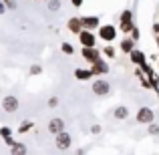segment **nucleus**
<instances>
[{"label": "nucleus", "mask_w": 159, "mask_h": 155, "mask_svg": "<svg viewBox=\"0 0 159 155\" xmlns=\"http://www.w3.org/2000/svg\"><path fill=\"white\" fill-rule=\"evenodd\" d=\"M97 30H99V39L105 40L107 44L113 43V40L117 39V34H119V28H117L115 24H101Z\"/></svg>", "instance_id": "f257e3e1"}, {"label": "nucleus", "mask_w": 159, "mask_h": 155, "mask_svg": "<svg viewBox=\"0 0 159 155\" xmlns=\"http://www.w3.org/2000/svg\"><path fill=\"white\" fill-rule=\"evenodd\" d=\"M91 89H93V93L97 95V97H107V95L111 93V83H109L107 79H95Z\"/></svg>", "instance_id": "f03ea898"}, {"label": "nucleus", "mask_w": 159, "mask_h": 155, "mask_svg": "<svg viewBox=\"0 0 159 155\" xmlns=\"http://www.w3.org/2000/svg\"><path fill=\"white\" fill-rule=\"evenodd\" d=\"M135 119H137V123H141V125H149V123L155 121V111H153L151 107H139V111L135 113Z\"/></svg>", "instance_id": "7ed1b4c3"}, {"label": "nucleus", "mask_w": 159, "mask_h": 155, "mask_svg": "<svg viewBox=\"0 0 159 155\" xmlns=\"http://www.w3.org/2000/svg\"><path fill=\"white\" fill-rule=\"evenodd\" d=\"M54 145H57L58 151H66V149H70V145H73V137H70V133L62 131V133H58V135H54Z\"/></svg>", "instance_id": "20e7f679"}, {"label": "nucleus", "mask_w": 159, "mask_h": 155, "mask_svg": "<svg viewBox=\"0 0 159 155\" xmlns=\"http://www.w3.org/2000/svg\"><path fill=\"white\" fill-rule=\"evenodd\" d=\"M79 43H81V47H97V34L93 30H81Z\"/></svg>", "instance_id": "39448f33"}, {"label": "nucleus", "mask_w": 159, "mask_h": 155, "mask_svg": "<svg viewBox=\"0 0 159 155\" xmlns=\"http://www.w3.org/2000/svg\"><path fill=\"white\" fill-rule=\"evenodd\" d=\"M18 107H20V101H18L16 95H6V97L2 99V109L6 113H16Z\"/></svg>", "instance_id": "423d86ee"}, {"label": "nucleus", "mask_w": 159, "mask_h": 155, "mask_svg": "<svg viewBox=\"0 0 159 155\" xmlns=\"http://www.w3.org/2000/svg\"><path fill=\"white\" fill-rule=\"evenodd\" d=\"M81 54H83V58H85L87 62H97L99 58H101V51H99L97 47H83L81 48Z\"/></svg>", "instance_id": "0eeeda50"}, {"label": "nucleus", "mask_w": 159, "mask_h": 155, "mask_svg": "<svg viewBox=\"0 0 159 155\" xmlns=\"http://www.w3.org/2000/svg\"><path fill=\"white\" fill-rule=\"evenodd\" d=\"M81 24H83V30H97V28L101 26V20H99L97 14L81 16Z\"/></svg>", "instance_id": "6e6552de"}, {"label": "nucleus", "mask_w": 159, "mask_h": 155, "mask_svg": "<svg viewBox=\"0 0 159 155\" xmlns=\"http://www.w3.org/2000/svg\"><path fill=\"white\" fill-rule=\"evenodd\" d=\"M66 125H65V121L61 119V117H54V119L48 121V125H47V129H48V133L51 135H58V133H62V131H66Z\"/></svg>", "instance_id": "1a4fd4ad"}, {"label": "nucleus", "mask_w": 159, "mask_h": 155, "mask_svg": "<svg viewBox=\"0 0 159 155\" xmlns=\"http://www.w3.org/2000/svg\"><path fill=\"white\" fill-rule=\"evenodd\" d=\"M91 73H93L95 77H103V75H107L109 73V62L103 61V58H99L97 62L91 65Z\"/></svg>", "instance_id": "9d476101"}, {"label": "nucleus", "mask_w": 159, "mask_h": 155, "mask_svg": "<svg viewBox=\"0 0 159 155\" xmlns=\"http://www.w3.org/2000/svg\"><path fill=\"white\" fill-rule=\"evenodd\" d=\"M129 58H131V62L135 66H141L143 62H147V54L143 51H139V48H133V51L129 52Z\"/></svg>", "instance_id": "9b49d317"}, {"label": "nucleus", "mask_w": 159, "mask_h": 155, "mask_svg": "<svg viewBox=\"0 0 159 155\" xmlns=\"http://www.w3.org/2000/svg\"><path fill=\"white\" fill-rule=\"evenodd\" d=\"M66 30L73 32V34L79 36V32L83 30V24H81V16H73V18L66 20Z\"/></svg>", "instance_id": "f8f14e48"}, {"label": "nucleus", "mask_w": 159, "mask_h": 155, "mask_svg": "<svg viewBox=\"0 0 159 155\" xmlns=\"http://www.w3.org/2000/svg\"><path fill=\"white\" fill-rule=\"evenodd\" d=\"M95 75L91 73V69H75V79L77 81H81V83H85V81H91Z\"/></svg>", "instance_id": "ddd939ff"}, {"label": "nucleus", "mask_w": 159, "mask_h": 155, "mask_svg": "<svg viewBox=\"0 0 159 155\" xmlns=\"http://www.w3.org/2000/svg\"><path fill=\"white\" fill-rule=\"evenodd\" d=\"M135 44H137L135 40H133L131 36H127V39H123V40H121V43H119V48H121V51H123L125 54H129V52L133 51V48H137Z\"/></svg>", "instance_id": "4468645a"}, {"label": "nucleus", "mask_w": 159, "mask_h": 155, "mask_svg": "<svg viewBox=\"0 0 159 155\" xmlns=\"http://www.w3.org/2000/svg\"><path fill=\"white\" fill-rule=\"evenodd\" d=\"M113 117H115L117 121H125L129 117V109L125 107V105H119V107L113 109Z\"/></svg>", "instance_id": "2eb2a0df"}, {"label": "nucleus", "mask_w": 159, "mask_h": 155, "mask_svg": "<svg viewBox=\"0 0 159 155\" xmlns=\"http://www.w3.org/2000/svg\"><path fill=\"white\" fill-rule=\"evenodd\" d=\"M131 22H133V10L125 8V10L121 12V16H119V24H131Z\"/></svg>", "instance_id": "dca6fc26"}, {"label": "nucleus", "mask_w": 159, "mask_h": 155, "mask_svg": "<svg viewBox=\"0 0 159 155\" xmlns=\"http://www.w3.org/2000/svg\"><path fill=\"white\" fill-rule=\"evenodd\" d=\"M26 151H28V149H26L24 143H14L10 147V155H26Z\"/></svg>", "instance_id": "f3484780"}, {"label": "nucleus", "mask_w": 159, "mask_h": 155, "mask_svg": "<svg viewBox=\"0 0 159 155\" xmlns=\"http://www.w3.org/2000/svg\"><path fill=\"white\" fill-rule=\"evenodd\" d=\"M32 127H34V123H32L30 119H26V121H22V123L18 125V129H16V131H18L20 135H22V133H28V131H30Z\"/></svg>", "instance_id": "a211bd4d"}, {"label": "nucleus", "mask_w": 159, "mask_h": 155, "mask_svg": "<svg viewBox=\"0 0 159 155\" xmlns=\"http://www.w3.org/2000/svg\"><path fill=\"white\" fill-rule=\"evenodd\" d=\"M147 81H149V85H151V89L159 91V75H157V73H151V75H147Z\"/></svg>", "instance_id": "6ab92c4d"}, {"label": "nucleus", "mask_w": 159, "mask_h": 155, "mask_svg": "<svg viewBox=\"0 0 159 155\" xmlns=\"http://www.w3.org/2000/svg\"><path fill=\"white\" fill-rule=\"evenodd\" d=\"M61 51L70 57V54H75V47H73L70 43H62V44H61Z\"/></svg>", "instance_id": "aec40b11"}, {"label": "nucleus", "mask_w": 159, "mask_h": 155, "mask_svg": "<svg viewBox=\"0 0 159 155\" xmlns=\"http://www.w3.org/2000/svg\"><path fill=\"white\" fill-rule=\"evenodd\" d=\"M147 133H149V135H159V125L155 123V121L147 125Z\"/></svg>", "instance_id": "412c9836"}, {"label": "nucleus", "mask_w": 159, "mask_h": 155, "mask_svg": "<svg viewBox=\"0 0 159 155\" xmlns=\"http://www.w3.org/2000/svg\"><path fill=\"white\" fill-rule=\"evenodd\" d=\"M133 26H135V22H131V24H119V32H123V34H129V32L133 30Z\"/></svg>", "instance_id": "4be33fe9"}, {"label": "nucleus", "mask_w": 159, "mask_h": 155, "mask_svg": "<svg viewBox=\"0 0 159 155\" xmlns=\"http://www.w3.org/2000/svg\"><path fill=\"white\" fill-rule=\"evenodd\" d=\"M58 8H61V0H48V10L57 12Z\"/></svg>", "instance_id": "5701e85b"}, {"label": "nucleus", "mask_w": 159, "mask_h": 155, "mask_svg": "<svg viewBox=\"0 0 159 155\" xmlns=\"http://www.w3.org/2000/svg\"><path fill=\"white\" fill-rule=\"evenodd\" d=\"M129 34H131V39L135 40V43H139V39H141V30H139L137 26H133V30L129 32Z\"/></svg>", "instance_id": "b1692460"}, {"label": "nucleus", "mask_w": 159, "mask_h": 155, "mask_svg": "<svg viewBox=\"0 0 159 155\" xmlns=\"http://www.w3.org/2000/svg\"><path fill=\"white\" fill-rule=\"evenodd\" d=\"M0 137H2V139L12 137V129H10V127H0Z\"/></svg>", "instance_id": "393cba45"}, {"label": "nucleus", "mask_w": 159, "mask_h": 155, "mask_svg": "<svg viewBox=\"0 0 159 155\" xmlns=\"http://www.w3.org/2000/svg\"><path fill=\"white\" fill-rule=\"evenodd\" d=\"M4 2V6H6V10H16L18 8V4L14 2V0H2Z\"/></svg>", "instance_id": "a878e982"}, {"label": "nucleus", "mask_w": 159, "mask_h": 155, "mask_svg": "<svg viewBox=\"0 0 159 155\" xmlns=\"http://www.w3.org/2000/svg\"><path fill=\"white\" fill-rule=\"evenodd\" d=\"M103 54H105L107 58H115V48H113V47H105V48H103Z\"/></svg>", "instance_id": "bb28decb"}, {"label": "nucleus", "mask_w": 159, "mask_h": 155, "mask_svg": "<svg viewBox=\"0 0 159 155\" xmlns=\"http://www.w3.org/2000/svg\"><path fill=\"white\" fill-rule=\"evenodd\" d=\"M28 73H30V75H40V73H43V66H40V65H32L30 69H28Z\"/></svg>", "instance_id": "cd10ccee"}, {"label": "nucleus", "mask_w": 159, "mask_h": 155, "mask_svg": "<svg viewBox=\"0 0 159 155\" xmlns=\"http://www.w3.org/2000/svg\"><path fill=\"white\" fill-rule=\"evenodd\" d=\"M47 105H48V107H51V109H54V107H57V105H58V97H51V99H48V101H47Z\"/></svg>", "instance_id": "c85d7f7f"}, {"label": "nucleus", "mask_w": 159, "mask_h": 155, "mask_svg": "<svg viewBox=\"0 0 159 155\" xmlns=\"http://www.w3.org/2000/svg\"><path fill=\"white\" fill-rule=\"evenodd\" d=\"M101 131H103L101 125H91V133H93V135H99Z\"/></svg>", "instance_id": "c756f323"}, {"label": "nucleus", "mask_w": 159, "mask_h": 155, "mask_svg": "<svg viewBox=\"0 0 159 155\" xmlns=\"http://www.w3.org/2000/svg\"><path fill=\"white\" fill-rule=\"evenodd\" d=\"M83 2H85V0H70V4H73L75 8H81V6H83Z\"/></svg>", "instance_id": "7c9ffc66"}, {"label": "nucleus", "mask_w": 159, "mask_h": 155, "mask_svg": "<svg viewBox=\"0 0 159 155\" xmlns=\"http://www.w3.org/2000/svg\"><path fill=\"white\" fill-rule=\"evenodd\" d=\"M151 30H153V34H155V36H159V22H153V28H151Z\"/></svg>", "instance_id": "2f4dec72"}, {"label": "nucleus", "mask_w": 159, "mask_h": 155, "mask_svg": "<svg viewBox=\"0 0 159 155\" xmlns=\"http://www.w3.org/2000/svg\"><path fill=\"white\" fill-rule=\"evenodd\" d=\"M4 143H6V145H8V147H12V145H14V143H16V141H14V139H12V137H6V139H4Z\"/></svg>", "instance_id": "473e14b6"}, {"label": "nucleus", "mask_w": 159, "mask_h": 155, "mask_svg": "<svg viewBox=\"0 0 159 155\" xmlns=\"http://www.w3.org/2000/svg\"><path fill=\"white\" fill-rule=\"evenodd\" d=\"M0 14H6V6H4L2 0H0Z\"/></svg>", "instance_id": "72a5a7b5"}, {"label": "nucleus", "mask_w": 159, "mask_h": 155, "mask_svg": "<svg viewBox=\"0 0 159 155\" xmlns=\"http://www.w3.org/2000/svg\"><path fill=\"white\" fill-rule=\"evenodd\" d=\"M77 155H85V149H77Z\"/></svg>", "instance_id": "f704fd0d"}, {"label": "nucleus", "mask_w": 159, "mask_h": 155, "mask_svg": "<svg viewBox=\"0 0 159 155\" xmlns=\"http://www.w3.org/2000/svg\"><path fill=\"white\" fill-rule=\"evenodd\" d=\"M155 44H157V48H159V36H155Z\"/></svg>", "instance_id": "c9c22d12"}, {"label": "nucleus", "mask_w": 159, "mask_h": 155, "mask_svg": "<svg viewBox=\"0 0 159 155\" xmlns=\"http://www.w3.org/2000/svg\"><path fill=\"white\" fill-rule=\"evenodd\" d=\"M155 93H157V101H159V91H155Z\"/></svg>", "instance_id": "e433bc0d"}]
</instances>
